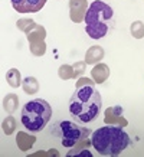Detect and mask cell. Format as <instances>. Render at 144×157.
<instances>
[{"label":"cell","instance_id":"2","mask_svg":"<svg viewBox=\"0 0 144 157\" xmlns=\"http://www.w3.org/2000/svg\"><path fill=\"white\" fill-rule=\"evenodd\" d=\"M91 144L101 156H118L128 147L130 136L121 127L105 125L92 133Z\"/></svg>","mask_w":144,"mask_h":157},{"label":"cell","instance_id":"3","mask_svg":"<svg viewBox=\"0 0 144 157\" xmlns=\"http://www.w3.org/2000/svg\"><path fill=\"white\" fill-rule=\"evenodd\" d=\"M114 23V10L101 0H94L85 13V32L92 39L104 38Z\"/></svg>","mask_w":144,"mask_h":157},{"label":"cell","instance_id":"1","mask_svg":"<svg viewBox=\"0 0 144 157\" xmlns=\"http://www.w3.org/2000/svg\"><path fill=\"white\" fill-rule=\"evenodd\" d=\"M102 109V98L94 85H82L72 94L68 111L75 121L81 124L94 123Z\"/></svg>","mask_w":144,"mask_h":157},{"label":"cell","instance_id":"5","mask_svg":"<svg viewBox=\"0 0 144 157\" xmlns=\"http://www.w3.org/2000/svg\"><path fill=\"white\" fill-rule=\"evenodd\" d=\"M51 134L61 140V144L63 147H74L81 140L88 137L89 128L82 127L81 123L78 121H71V120H61L53 124L51 128Z\"/></svg>","mask_w":144,"mask_h":157},{"label":"cell","instance_id":"6","mask_svg":"<svg viewBox=\"0 0 144 157\" xmlns=\"http://www.w3.org/2000/svg\"><path fill=\"white\" fill-rule=\"evenodd\" d=\"M12 6L19 13H36L40 12L46 0H10Z\"/></svg>","mask_w":144,"mask_h":157},{"label":"cell","instance_id":"4","mask_svg":"<svg viewBox=\"0 0 144 157\" xmlns=\"http://www.w3.org/2000/svg\"><path fill=\"white\" fill-rule=\"evenodd\" d=\"M51 118H52V107L48 101L42 98L29 101L22 108V115H20L22 124L28 131L32 133L42 131L48 125Z\"/></svg>","mask_w":144,"mask_h":157}]
</instances>
